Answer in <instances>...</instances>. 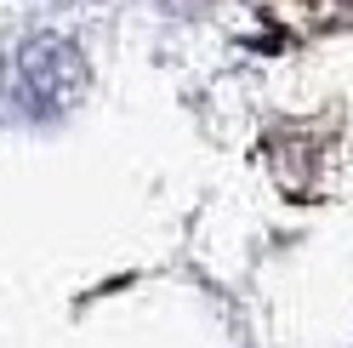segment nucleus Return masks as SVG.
Segmentation results:
<instances>
[{"label": "nucleus", "instance_id": "nucleus-1", "mask_svg": "<svg viewBox=\"0 0 353 348\" xmlns=\"http://www.w3.org/2000/svg\"><path fill=\"white\" fill-rule=\"evenodd\" d=\"M85 92V57L63 35H23L0 69V108L12 120H57Z\"/></svg>", "mask_w": 353, "mask_h": 348}]
</instances>
